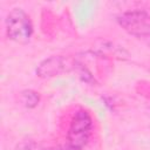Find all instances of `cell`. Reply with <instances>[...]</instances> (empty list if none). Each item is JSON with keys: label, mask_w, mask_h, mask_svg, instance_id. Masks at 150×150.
I'll return each instance as SVG.
<instances>
[{"label": "cell", "mask_w": 150, "mask_h": 150, "mask_svg": "<svg viewBox=\"0 0 150 150\" xmlns=\"http://www.w3.org/2000/svg\"><path fill=\"white\" fill-rule=\"evenodd\" d=\"M33 23L29 15L19 7L13 8L6 18V35L9 40L26 45L33 36Z\"/></svg>", "instance_id": "cell-2"}, {"label": "cell", "mask_w": 150, "mask_h": 150, "mask_svg": "<svg viewBox=\"0 0 150 150\" xmlns=\"http://www.w3.org/2000/svg\"><path fill=\"white\" fill-rule=\"evenodd\" d=\"M40 94L33 89H25L20 93V101L28 109L35 108L40 102Z\"/></svg>", "instance_id": "cell-5"}, {"label": "cell", "mask_w": 150, "mask_h": 150, "mask_svg": "<svg viewBox=\"0 0 150 150\" xmlns=\"http://www.w3.org/2000/svg\"><path fill=\"white\" fill-rule=\"evenodd\" d=\"M80 68L77 61L71 56L64 55H53L42 60L36 67V75L42 79L54 77L63 73H69Z\"/></svg>", "instance_id": "cell-4"}, {"label": "cell", "mask_w": 150, "mask_h": 150, "mask_svg": "<svg viewBox=\"0 0 150 150\" xmlns=\"http://www.w3.org/2000/svg\"><path fill=\"white\" fill-rule=\"evenodd\" d=\"M118 25L134 38L150 43V14L144 9H130L117 16Z\"/></svg>", "instance_id": "cell-1"}, {"label": "cell", "mask_w": 150, "mask_h": 150, "mask_svg": "<svg viewBox=\"0 0 150 150\" xmlns=\"http://www.w3.org/2000/svg\"><path fill=\"white\" fill-rule=\"evenodd\" d=\"M43 150H84V149H80V148H75L70 144H64V145H57V146H52V148H47Z\"/></svg>", "instance_id": "cell-6"}, {"label": "cell", "mask_w": 150, "mask_h": 150, "mask_svg": "<svg viewBox=\"0 0 150 150\" xmlns=\"http://www.w3.org/2000/svg\"><path fill=\"white\" fill-rule=\"evenodd\" d=\"M93 117L86 109H79L74 112L67 132V143L80 149H84L93 130Z\"/></svg>", "instance_id": "cell-3"}, {"label": "cell", "mask_w": 150, "mask_h": 150, "mask_svg": "<svg viewBox=\"0 0 150 150\" xmlns=\"http://www.w3.org/2000/svg\"><path fill=\"white\" fill-rule=\"evenodd\" d=\"M16 150H34L33 149V143L32 142H23L18 145Z\"/></svg>", "instance_id": "cell-7"}]
</instances>
